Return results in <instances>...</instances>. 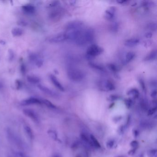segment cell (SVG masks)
I'll return each instance as SVG.
<instances>
[{
	"instance_id": "cell-1",
	"label": "cell",
	"mask_w": 157,
	"mask_h": 157,
	"mask_svg": "<svg viewBox=\"0 0 157 157\" xmlns=\"http://www.w3.org/2000/svg\"><path fill=\"white\" fill-rule=\"evenodd\" d=\"M6 136L9 142L11 144L21 149L26 150L27 149V145L23 141L16 133L11 129L8 128L6 130Z\"/></svg>"
},
{
	"instance_id": "cell-2",
	"label": "cell",
	"mask_w": 157,
	"mask_h": 157,
	"mask_svg": "<svg viewBox=\"0 0 157 157\" xmlns=\"http://www.w3.org/2000/svg\"><path fill=\"white\" fill-rule=\"evenodd\" d=\"M68 78L72 81L79 82L82 81L85 77L84 72L78 68L71 67L67 70Z\"/></svg>"
},
{
	"instance_id": "cell-3",
	"label": "cell",
	"mask_w": 157,
	"mask_h": 157,
	"mask_svg": "<svg viewBox=\"0 0 157 157\" xmlns=\"http://www.w3.org/2000/svg\"><path fill=\"white\" fill-rule=\"evenodd\" d=\"M103 49L96 44L91 45L86 53V58L88 60L93 59L103 52Z\"/></svg>"
},
{
	"instance_id": "cell-4",
	"label": "cell",
	"mask_w": 157,
	"mask_h": 157,
	"mask_svg": "<svg viewBox=\"0 0 157 157\" xmlns=\"http://www.w3.org/2000/svg\"><path fill=\"white\" fill-rule=\"evenodd\" d=\"M98 86L103 91H113L115 89V86L114 82L108 79H101L98 81Z\"/></svg>"
},
{
	"instance_id": "cell-5",
	"label": "cell",
	"mask_w": 157,
	"mask_h": 157,
	"mask_svg": "<svg viewBox=\"0 0 157 157\" xmlns=\"http://www.w3.org/2000/svg\"><path fill=\"white\" fill-rule=\"evenodd\" d=\"M84 24L81 21H74L68 23L66 27V31L76 30L82 29L84 26Z\"/></svg>"
},
{
	"instance_id": "cell-6",
	"label": "cell",
	"mask_w": 157,
	"mask_h": 157,
	"mask_svg": "<svg viewBox=\"0 0 157 157\" xmlns=\"http://www.w3.org/2000/svg\"><path fill=\"white\" fill-rule=\"evenodd\" d=\"M23 112L26 116L30 118L35 123H40L39 117L33 110L30 109H25L23 110Z\"/></svg>"
},
{
	"instance_id": "cell-7",
	"label": "cell",
	"mask_w": 157,
	"mask_h": 157,
	"mask_svg": "<svg viewBox=\"0 0 157 157\" xmlns=\"http://www.w3.org/2000/svg\"><path fill=\"white\" fill-rule=\"evenodd\" d=\"M84 37L87 43H93L95 37V32L93 29L88 28L84 30Z\"/></svg>"
},
{
	"instance_id": "cell-8",
	"label": "cell",
	"mask_w": 157,
	"mask_h": 157,
	"mask_svg": "<svg viewBox=\"0 0 157 157\" xmlns=\"http://www.w3.org/2000/svg\"><path fill=\"white\" fill-rule=\"evenodd\" d=\"M42 103L43 102L42 101H40L39 99L31 97L22 101L21 105L24 106H30V105H36V104L39 105L42 104Z\"/></svg>"
},
{
	"instance_id": "cell-9",
	"label": "cell",
	"mask_w": 157,
	"mask_h": 157,
	"mask_svg": "<svg viewBox=\"0 0 157 157\" xmlns=\"http://www.w3.org/2000/svg\"><path fill=\"white\" fill-rule=\"evenodd\" d=\"M66 40V37L65 33L57 34L53 37H51L49 39V42L51 43H62Z\"/></svg>"
},
{
	"instance_id": "cell-10",
	"label": "cell",
	"mask_w": 157,
	"mask_h": 157,
	"mask_svg": "<svg viewBox=\"0 0 157 157\" xmlns=\"http://www.w3.org/2000/svg\"><path fill=\"white\" fill-rule=\"evenodd\" d=\"M38 87L41 91H43L46 94H47V95H49L51 97H54V98H57V97H59L58 94L56 93L55 91L48 88L47 87L43 85H39Z\"/></svg>"
},
{
	"instance_id": "cell-11",
	"label": "cell",
	"mask_w": 157,
	"mask_h": 157,
	"mask_svg": "<svg viewBox=\"0 0 157 157\" xmlns=\"http://www.w3.org/2000/svg\"><path fill=\"white\" fill-rule=\"evenodd\" d=\"M116 12L115 7H111L105 11V18L108 21H112L114 18Z\"/></svg>"
},
{
	"instance_id": "cell-12",
	"label": "cell",
	"mask_w": 157,
	"mask_h": 157,
	"mask_svg": "<svg viewBox=\"0 0 157 157\" xmlns=\"http://www.w3.org/2000/svg\"><path fill=\"white\" fill-rule=\"evenodd\" d=\"M140 43V39L138 38H130V39H127L125 41L124 45L129 48H133L137 46Z\"/></svg>"
},
{
	"instance_id": "cell-13",
	"label": "cell",
	"mask_w": 157,
	"mask_h": 157,
	"mask_svg": "<svg viewBox=\"0 0 157 157\" xmlns=\"http://www.w3.org/2000/svg\"><path fill=\"white\" fill-rule=\"evenodd\" d=\"M50 79L51 81L52 82L53 84L55 86V87H56L58 89H59L60 91H65V88L63 86L61 83L59 82L56 77L53 75H50Z\"/></svg>"
},
{
	"instance_id": "cell-14",
	"label": "cell",
	"mask_w": 157,
	"mask_h": 157,
	"mask_svg": "<svg viewBox=\"0 0 157 157\" xmlns=\"http://www.w3.org/2000/svg\"><path fill=\"white\" fill-rule=\"evenodd\" d=\"M89 65L91 68L95 69V70H96V71H99V72L102 73L107 72V70L105 69V67L100 64L91 62L89 63Z\"/></svg>"
},
{
	"instance_id": "cell-15",
	"label": "cell",
	"mask_w": 157,
	"mask_h": 157,
	"mask_svg": "<svg viewBox=\"0 0 157 157\" xmlns=\"http://www.w3.org/2000/svg\"><path fill=\"white\" fill-rule=\"evenodd\" d=\"M157 50H154L146 55L144 59V60L145 61H146V62L153 61V60L156 59V58H157Z\"/></svg>"
},
{
	"instance_id": "cell-16",
	"label": "cell",
	"mask_w": 157,
	"mask_h": 157,
	"mask_svg": "<svg viewBox=\"0 0 157 157\" xmlns=\"http://www.w3.org/2000/svg\"><path fill=\"white\" fill-rule=\"evenodd\" d=\"M127 95L132 98L136 99V98L139 97L140 93H139V90H138L137 88H132L130 89L127 92Z\"/></svg>"
},
{
	"instance_id": "cell-17",
	"label": "cell",
	"mask_w": 157,
	"mask_h": 157,
	"mask_svg": "<svg viewBox=\"0 0 157 157\" xmlns=\"http://www.w3.org/2000/svg\"><path fill=\"white\" fill-rule=\"evenodd\" d=\"M24 130L29 138L30 140H33L34 139V135L31 128L28 125H25L24 126Z\"/></svg>"
},
{
	"instance_id": "cell-18",
	"label": "cell",
	"mask_w": 157,
	"mask_h": 157,
	"mask_svg": "<svg viewBox=\"0 0 157 157\" xmlns=\"http://www.w3.org/2000/svg\"><path fill=\"white\" fill-rule=\"evenodd\" d=\"M135 57V53L133 52H129L125 55L124 62L126 64L131 62Z\"/></svg>"
},
{
	"instance_id": "cell-19",
	"label": "cell",
	"mask_w": 157,
	"mask_h": 157,
	"mask_svg": "<svg viewBox=\"0 0 157 157\" xmlns=\"http://www.w3.org/2000/svg\"><path fill=\"white\" fill-rule=\"evenodd\" d=\"M22 8L24 12L29 14H33L35 13V10H36L35 7L32 5H25Z\"/></svg>"
},
{
	"instance_id": "cell-20",
	"label": "cell",
	"mask_w": 157,
	"mask_h": 157,
	"mask_svg": "<svg viewBox=\"0 0 157 157\" xmlns=\"http://www.w3.org/2000/svg\"><path fill=\"white\" fill-rule=\"evenodd\" d=\"M27 80L32 84H38L40 82V79L35 76H29L27 78Z\"/></svg>"
},
{
	"instance_id": "cell-21",
	"label": "cell",
	"mask_w": 157,
	"mask_h": 157,
	"mask_svg": "<svg viewBox=\"0 0 157 157\" xmlns=\"http://www.w3.org/2000/svg\"><path fill=\"white\" fill-rule=\"evenodd\" d=\"M12 33L14 37H20L23 34V31L21 29L14 28L12 30Z\"/></svg>"
},
{
	"instance_id": "cell-22",
	"label": "cell",
	"mask_w": 157,
	"mask_h": 157,
	"mask_svg": "<svg viewBox=\"0 0 157 157\" xmlns=\"http://www.w3.org/2000/svg\"><path fill=\"white\" fill-rule=\"evenodd\" d=\"M90 138L91 141V143L94 146H95V147H97V148L101 147V145H100V143L97 141L96 138L94 136H93V135H91L90 136Z\"/></svg>"
},
{
	"instance_id": "cell-23",
	"label": "cell",
	"mask_w": 157,
	"mask_h": 157,
	"mask_svg": "<svg viewBox=\"0 0 157 157\" xmlns=\"http://www.w3.org/2000/svg\"><path fill=\"white\" fill-rule=\"evenodd\" d=\"M42 102L49 108L51 109H56L57 108L49 100H43L42 101Z\"/></svg>"
},
{
	"instance_id": "cell-24",
	"label": "cell",
	"mask_w": 157,
	"mask_h": 157,
	"mask_svg": "<svg viewBox=\"0 0 157 157\" xmlns=\"http://www.w3.org/2000/svg\"><path fill=\"white\" fill-rule=\"evenodd\" d=\"M108 68H109L110 70L112 72L114 73H116L117 72H118V68L114 64H109L107 66Z\"/></svg>"
},
{
	"instance_id": "cell-25",
	"label": "cell",
	"mask_w": 157,
	"mask_h": 157,
	"mask_svg": "<svg viewBox=\"0 0 157 157\" xmlns=\"http://www.w3.org/2000/svg\"><path fill=\"white\" fill-rule=\"evenodd\" d=\"M139 84H140V86L142 88V90L143 91L144 93L146 92V86L145 82L143 79L140 78L139 79Z\"/></svg>"
},
{
	"instance_id": "cell-26",
	"label": "cell",
	"mask_w": 157,
	"mask_h": 157,
	"mask_svg": "<svg viewBox=\"0 0 157 157\" xmlns=\"http://www.w3.org/2000/svg\"><path fill=\"white\" fill-rule=\"evenodd\" d=\"M110 29L113 32H116L118 29V23L116 22L113 23L111 25Z\"/></svg>"
},
{
	"instance_id": "cell-27",
	"label": "cell",
	"mask_w": 157,
	"mask_h": 157,
	"mask_svg": "<svg viewBox=\"0 0 157 157\" xmlns=\"http://www.w3.org/2000/svg\"><path fill=\"white\" fill-rule=\"evenodd\" d=\"M14 157H29L27 154L21 151L15 152L14 153Z\"/></svg>"
},
{
	"instance_id": "cell-28",
	"label": "cell",
	"mask_w": 157,
	"mask_h": 157,
	"mask_svg": "<svg viewBox=\"0 0 157 157\" xmlns=\"http://www.w3.org/2000/svg\"><path fill=\"white\" fill-rule=\"evenodd\" d=\"M48 134L53 140H56L57 139V135L56 133L53 130H49L48 131Z\"/></svg>"
},
{
	"instance_id": "cell-29",
	"label": "cell",
	"mask_w": 157,
	"mask_h": 157,
	"mask_svg": "<svg viewBox=\"0 0 157 157\" xmlns=\"http://www.w3.org/2000/svg\"><path fill=\"white\" fill-rule=\"evenodd\" d=\"M124 103H125L126 107H127L128 108H130L131 107V106H132V100L130 99V98L125 99V101H124Z\"/></svg>"
},
{
	"instance_id": "cell-30",
	"label": "cell",
	"mask_w": 157,
	"mask_h": 157,
	"mask_svg": "<svg viewBox=\"0 0 157 157\" xmlns=\"http://www.w3.org/2000/svg\"><path fill=\"white\" fill-rule=\"evenodd\" d=\"M157 151L155 149H152L149 151L147 153V155L149 157H154V156L156 155Z\"/></svg>"
},
{
	"instance_id": "cell-31",
	"label": "cell",
	"mask_w": 157,
	"mask_h": 157,
	"mask_svg": "<svg viewBox=\"0 0 157 157\" xmlns=\"http://www.w3.org/2000/svg\"><path fill=\"white\" fill-rule=\"evenodd\" d=\"M156 111H157V107H156L152 108L150 109L149 110V111H148V115H152L156 112Z\"/></svg>"
},
{
	"instance_id": "cell-32",
	"label": "cell",
	"mask_w": 157,
	"mask_h": 157,
	"mask_svg": "<svg viewBox=\"0 0 157 157\" xmlns=\"http://www.w3.org/2000/svg\"><path fill=\"white\" fill-rule=\"evenodd\" d=\"M130 145L133 147V149H136L139 146V143L136 141H134L131 142Z\"/></svg>"
},
{
	"instance_id": "cell-33",
	"label": "cell",
	"mask_w": 157,
	"mask_h": 157,
	"mask_svg": "<svg viewBox=\"0 0 157 157\" xmlns=\"http://www.w3.org/2000/svg\"><path fill=\"white\" fill-rule=\"evenodd\" d=\"M117 99H118V96L117 95H111L109 97V99L110 101H116V100H117Z\"/></svg>"
},
{
	"instance_id": "cell-34",
	"label": "cell",
	"mask_w": 157,
	"mask_h": 157,
	"mask_svg": "<svg viewBox=\"0 0 157 157\" xmlns=\"http://www.w3.org/2000/svg\"><path fill=\"white\" fill-rule=\"evenodd\" d=\"M114 144V142L113 141H109L107 143V146L109 149L112 148Z\"/></svg>"
},
{
	"instance_id": "cell-35",
	"label": "cell",
	"mask_w": 157,
	"mask_h": 157,
	"mask_svg": "<svg viewBox=\"0 0 157 157\" xmlns=\"http://www.w3.org/2000/svg\"><path fill=\"white\" fill-rule=\"evenodd\" d=\"M148 27H149V29L151 30H156V24L154 23H152V24H149V26H148Z\"/></svg>"
},
{
	"instance_id": "cell-36",
	"label": "cell",
	"mask_w": 157,
	"mask_h": 157,
	"mask_svg": "<svg viewBox=\"0 0 157 157\" xmlns=\"http://www.w3.org/2000/svg\"><path fill=\"white\" fill-rule=\"evenodd\" d=\"M157 90H156V89H154L152 92L151 96L153 99H155L157 97Z\"/></svg>"
},
{
	"instance_id": "cell-37",
	"label": "cell",
	"mask_w": 157,
	"mask_h": 157,
	"mask_svg": "<svg viewBox=\"0 0 157 157\" xmlns=\"http://www.w3.org/2000/svg\"><path fill=\"white\" fill-rule=\"evenodd\" d=\"M152 36V34L151 32H148L147 33H145V37L146 38H151Z\"/></svg>"
},
{
	"instance_id": "cell-38",
	"label": "cell",
	"mask_w": 157,
	"mask_h": 157,
	"mask_svg": "<svg viewBox=\"0 0 157 157\" xmlns=\"http://www.w3.org/2000/svg\"><path fill=\"white\" fill-rule=\"evenodd\" d=\"M150 85L152 87H156V86H157V82H156V81L153 80L151 81Z\"/></svg>"
},
{
	"instance_id": "cell-39",
	"label": "cell",
	"mask_w": 157,
	"mask_h": 157,
	"mask_svg": "<svg viewBox=\"0 0 157 157\" xmlns=\"http://www.w3.org/2000/svg\"><path fill=\"white\" fill-rule=\"evenodd\" d=\"M127 2H128V1H126V0H122V1H117V3H119L120 4H126Z\"/></svg>"
},
{
	"instance_id": "cell-40",
	"label": "cell",
	"mask_w": 157,
	"mask_h": 157,
	"mask_svg": "<svg viewBox=\"0 0 157 157\" xmlns=\"http://www.w3.org/2000/svg\"><path fill=\"white\" fill-rule=\"evenodd\" d=\"M150 42L149 40H148V41H146L145 43H144V45L145 47H147V45H149V46H150Z\"/></svg>"
},
{
	"instance_id": "cell-41",
	"label": "cell",
	"mask_w": 157,
	"mask_h": 157,
	"mask_svg": "<svg viewBox=\"0 0 157 157\" xmlns=\"http://www.w3.org/2000/svg\"><path fill=\"white\" fill-rule=\"evenodd\" d=\"M76 1H70V3H71V4H75V3H76Z\"/></svg>"
},
{
	"instance_id": "cell-42",
	"label": "cell",
	"mask_w": 157,
	"mask_h": 157,
	"mask_svg": "<svg viewBox=\"0 0 157 157\" xmlns=\"http://www.w3.org/2000/svg\"><path fill=\"white\" fill-rule=\"evenodd\" d=\"M134 132H135V136H137L138 135V132H137V130H135L134 131Z\"/></svg>"
},
{
	"instance_id": "cell-43",
	"label": "cell",
	"mask_w": 157,
	"mask_h": 157,
	"mask_svg": "<svg viewBox=\"0 0 157 157\" xmlns=\"http://www.w3.org/2000/svg\"><path fill=\"white\" fill-rule=\"evenodd\" d=\"M137 157H143V154H141V155L137 156Z\"/></svg>"
},
{
	"instance_id": "cell-44",
	"label": "cell",
	"mask_w": 157,
	"mask_h": 157,
	"mask_svg": "<svg viewBox=\"0 0 157 157\" xmlns=\"http://www.w3.org/2000/svg\"><path fill=\"white\" fill-rule=\"evenodd\" d=\"M53 157H59V156H58V155H55Z\"/></svg>"
},
{
	"instance_id": "cell-45",
	"label": "cell",
	"mask_w": 157,
	"mask_h": 157,
	"mask_svg": "<svg viewBox=\"0 0 157 157\" xmlns=\"http://www.w3.org/2000/svg\"><path fill=\"white\" fill-rule=\"evenodd\" d=\"M77 157H80V156H77Z\"/></svg>"
}]
</instances>
